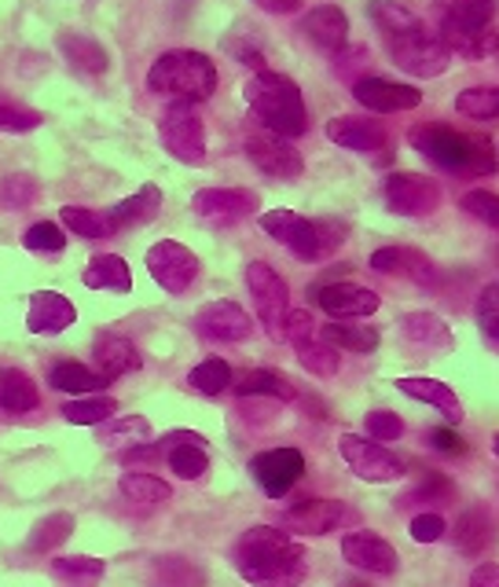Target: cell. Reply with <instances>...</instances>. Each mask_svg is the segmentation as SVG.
Returning <instances> with one entry per match:
<instances>
[{
    "label": "cell",
    "instance_id": "cell-7",
    "mask_svg": "<svg viewBox=\"0 0 499 587\" xmlns=\"http://www.w3.org/2000/svg\"><path fill=\"white\" fill-rule=\"evenodd\" d=\"M382 41H385L390 60L412 77H440L452 66V52L426 22H418L415 30L396 33V38H382Z\"/></svg>",
    "mask_w": 499,
    "mask_h": 587
},
{
    "label": "cell",
    "instance_id": "cell-51",
    "mask_svg": "<svg viewBox=\"0 0 499 587\" xmlns=\"http://www.w3.org/2000/svg\"><path fill=\"white\" fill-rule=\"evenodd\" d=\"M364 430H368V437H371V441H379V444H390V441H396V437L404 433V422H401V416H393V411H385V408H374V411H368V419H364Z\"/></svg>",
    "mask_w": 499,
    "mask_h": 587
},
{
    "label": "cell",
    "instance_id": "cell-18",
    "mask_svg": "<svg viewBox=\"0 0 499 587\" xmlns=\"http://www.w3.org/2000/svg\"><path fill=\"white\" fill-rule=\"evenodd\" d=\"M312 297H316V305L335 319H364V316L379 313V305H382V297L360 283H327L320 291L312 286Z\"/></svg>",
    "mask_w": 499,
    "mask_h": 587
},
{
    "label": "cell",
    "instance_id": "cell-33",
    "mask_svg": "<svg viewBox=\"0 0 499 587\" xmlns=\"http://www.w3.org/2000/svg\"><path fill=\"white\" fill-rule=\"evenodd\" d=\"M401 335L418 349H452V331L434 313H407L401 316Z\"/></svg>",
    "mask_w": 499,
    "mask_h": 587
},
{
    "label": "cell",
    "instance_id": "cell-49",
    "mask_svg": "<svg viewBox=\"0 0 499 587\" xmlns=\"http://www.w3.org/2000/svg\"><path fill=\"white\" fill-rule=\"evenodd\" d=\"M224 49H229L240 63L254 66V71H265V52H261V41L250 33V27H240L232 38H224Z\"/></svg>",
    "mask_w": 499,
    "mask_h": 587
},
{
    "label": "cell",
    "instance_id": "cell-17",
    "mask_svg": "<svg viewBox=\"0 0 499 587\" xmlns=\"http://www.w3.org/2000/svg\"><path fill=\"white\" fill-rule=\"evenodd\" d=\"M346 517H349V511L342 500H316L312 496V500L294 503L290 511L279 517V525L287 528L290 536H327V533H335Z\"/></svg>",
    "mask_w": 499,
    "mask_h": 587
},
{
    "label": "cell",
    "instance_id": "cell-50",
    "mask_svg": "<svg viewBox=\"0 0 499 587\" xmlns=\"http://www.w3.org/2000/svg\"><path fill=\"white\" fill-rule=\"evenodd\" d=\"M22 247L33 250V253H60L66 247V235H63L60 224L41 221V224L26 228V235H22Z\"/></svg>",
    "mask_w": 499,
    "mask_h": 587
},
{
    "label": "cell",
    "instance_id": "cell-25",
    "mask_svg": "<svg viewBox=\"0 0 499 587\" xmlns=\"http://www.w3.org/2000/svg\"><path fill=\"white\" fill-rule=\"evenodd\" d=\"M298 30L309 38V44H316V49L327 55H338L349 41V19L338 4H320V8L305 11Z\"/></svg>",
    "mask_w": 499,
    "mask_h": 587
},
{
    "label": "cell",
    "instance_id": "cell-46",
    "mask_svg": "<svg viewBox=\"0 0 499 587\" xmlns=\"http://www.w3.org/2000/svg\"><path fill=\"white\" fill-rule=\"evenodd\" d=\"M63 224L71 228L74 235H82V239H107V235H115V224H110L107 213L82 210V206H63Z\"/></svg>",
    "mask_w": 499,
    "mask_h": 587
},
{
    "label": "cell",
    "instance_id": "cell-20",
    "mask_svg": "<svg viewBox=\"0 0 499 587\" xmlns=\"http://www.w3.org/2000/svg\"><path fill=\"white\" fill-rule=\"evenodd\" d=\"M195 331L210 342H246L254 335V319L235 302H210L195 313Z\"/></svg>",
    "mask_w": 499,
    "mask_h": 587
},
{
    "label": "cell",
    "instance_id": "cell-10",
    "mask_svg": "<svg viewBox=\"0 0 499 587\" xmlns=\"http://www.w3.org/2000/svg\"><path fill=\"white\" fill-rule=\"evenodd\" d=\"M338 452H342L346 467L353 470L360 481H368V485H390V481L404 478L401 459H396L385 444L371 441V437L346 433L342 441H338Z\"/></svg>",
    "mask_w": 499,
    "mask_h": 587
},
{
    "label": "cell",
    "instance_id": "cell-19",
    "mask_svg": "<svg viewBox=\"0 0 499 587\" xmlns=\"http://www.w3.org/2000/svg\"><path fill=\"white\" fill-rule=\"evenodd\" d=\"M353 99L371 114H396V111H415L423 103V92L404 82H390V77H360L353 85Z\"/></svg>",
    "mask_w": 499,
    "mask_h": 587
},
{
    "label": "cell",
    "instance_id": "cell-14",
    "mask_svg": "<svg viewBox=\"0 0 499 587\" xmlns=\"http://www.w3.org/2000/svg\"><path fill=\"white\" fill-rule=\"evenodd\" d=\"M257 195L246 188H202L191 199V210L202 224L210 228H232L257 213Z\"/></svg>",
    "mask_w": 499,
    "mask_h": 587
},
{
    "label": "cell",
    "instance_id": "cell-26",
    "mask_svg": "<svg viewBox=\"0 0 499 587\" xmlns=\"http://www.w3.org/2000/svg\"><path fill=\"white\" fill-rule=\"evenodd\" d=\"M396 389H401L404 397L423 400V405H429L434 411H440V416H445V422H448V426L463 422V405H459L456 389H452L448 382H440V378H426V375L396 378Z\"/></svg>",
    "mask_w": 499,
    "mask_h": 587
},
{
    "label": "cell",
    "instance_id": "cell-47",
    "mask_svg": "<svg viewBox=\"0 0 499 587\" xmlns=\"http://www.w3.org/2000/svg\"><path fill=\"white\" fill-rule=\"evenodd\" d=\"M41 111L26 107V103L11 99L0 92V133H33L41 129Z\"/></svg>",
    "mask_w": 499,
    "mask_h": 587
},
{
    "label": "cell",
    "instance_id": "cell-22",
    "mask_svg": "<svg viewBox=\"0 0 499 587\" xmlns=\"http://www.w3.org/2000/svg\"><path fill=\"white\" fill-rule=\"evenodd\" d=\"M77 324V308L66 294H55V291H38L30 297V308H26V331L30 335H63V331H71Z\"/></svg>",
    "mask_w": 499,
    "mask_h": 587
},
{
    "label": "cell",
    "instance_id": "cell-35",
    "mask_svg": "<svg viewBox=\"0 0 499 587\" xmlns=\"http://www.w3.org/2000/svg\"><path fill=\"white\" fill-rule=\"evenodd\" d=\"M49 382H52L55 389H63V394H74V397H93V394H99L104 386H110L104 375L93 371V367H85V364H77V360L55 364L52 375H49Z\"/></svg>",
    "mask_w": 499,
    "mask_h": 587
},
{
    "label": "cell",
    "instance_id": "cell-21",
    "mask_svg": "<svg viewBox=\"0 0 499 587\" xmlns=\"http://www.w3.org/2000/svg\"><path fill=\"white\" fill-rule=\"evenodd\" d=\"M342 558L349 562L353 569L360 573H371V577H393L396 573V551L390 539L364 533V528H357V533H349L342 539Z\"/></svg>",
    "mask_w": 499,
    "mask_h": 587
},
{
    "label": "cell",
    "instance_id": "cell-1",
    "mask_svg": "<svg viewBox=\"0 0 499 587\" xmlns=\"http://www.w3.org/2000/svg\"><path fill=\"white\" fill-rule=\"evenodd\" d=\"M232 566L250 587H298L309 577L305 547L276 525L246 528L232 544Z\"/></svg>",
    "mask_w": 499,
    "mask_h": 587
},
{
    "label": "cell",
    "instance_id": "cell-57",
    "mask_svg": "<svg viewBox=\"0 0 499 587\" xmlns=\"http://www.w3.org/2000/svg\"><path fill=\"white\" fill-rule=\"evenodd\" d=\"M33 195V184L26 180V177H15L4 188V202L11 206V210H22V206H26V199Z\"/></svg>",
    "mask_w": 499,
    "mask_h": 587
},
{
    "label": "cell",
    "instance_id": "cell-38",
    "mask_svg": "<svg viewBox=\"0 0 499 587\" xmlns=\"http://www.w3.org/2000/svg\"><path fill=\"white\" fill-rule=\"evenodd\" d=\"M107 562L104 558H88V555H63L52 558V577H60L71 587H93L104 580Z\"/></svg>",
    "mask_w": 499,
    "mask_h": 587
},
{
    "label": "cell",
    "instance_id": "cell-53",
    "mask_svg": "<svg viewBox=\"0 0 499 587\" xmlns=\"http://www.w3.org/2000/svg\"><path fill=\"white\" fill-rule=\"evenodd\" d=\"M407 533H412V539L415 544H434V539H440L448 533V525H445V517L440 514H415L412 517V528H407Z\"/></svg>",
    "mask_w": 499,
    "mask_h": 587
},
{
    "label": "cell",
    "instance_id": "cell-8",
    "mask_svg": "<svg viewBox=\"0 0 499 587\" xmlns=\"http://www.w3.org/2000/svg\"><path fill=\"white\" fill-rule=\"evenodd\" d=\"M246 286L250 297L257 305V319L265 327V335L272 342H283V331H287V316H290V291L287 280L265 261H250L246 264Z\"/></svg>",
    "mask_w": 499,
    "mask_h": 587
},
{
    "label": "cell",
    "instance_id": "cell-43",
    "mask_svg": "<svg viewBox=\"0 0 499 587\" xmlns=\"http://www.w3.org/2000/svg\"><path fill=\"white\" fill-rule=\"evenodd\" d=\"M118 489H121L125 500L140 503V506H158V503L173 500V489H169L166 481L155 478V474H125L118 481Z\"/></svg>",
    "mask_w": 499,
    "mask_h": 587
},
{
    "label": "cell",
    "instance_id": "cell-58",
    "mask_svg": "<svg viewBox=\"0 0 499 587\" xmlns=\"http://www.w3.org/2000/svg\"><path fill=\"white\" fill-rule=\"evenodd\" d=\"M470 587H499V566L496 562H485L470 573Z\"/></svg>",
    "mask_w": 499,
    "mask_h": 587
},
{
    "label": "cell",
    "instance_id": "cell-52",
    "mask_svg": "<svg viewBox=\"0 0 499 587\" xmlns=\"http://www.w3.org/2000/svg\"><path fill=\"white\" fill-rule=\"evenodd\" d=\"M474 316H478V327L489 338H499V283H489L478 294V305H474Z\"/></svg>",
    "mask_w": 499,
    "mask_h": 587
},
{
    "label": "cell",
    "instance_id": "cell-13",
    "mask_svg": "<svg viewBox=\"0 0 499 587\" xmlns=\"http://www.w3.org/2000/svg\"><path fill=\"white\" fill-rule=\"evenodd\" d=\"M199 258L191 253L184 243H173V239H162L147 250V272L151 280L162 286L166 294H184L191 283L199 280Z\"/></svg>",
    "mask_w": 499,
    "mask_h": 587
},
{
    "label": "cell",
    "instance_id": "cell-59",
    "mask_svg": "<svg viewBox=\"0 0 499 587\" xmlns=\"http://www.w3.org/2000/svg\"><path fill=\"white\" fill-rule=\"evenodd\" d=\"M261 11H268V15H290V11L301 8V0H254Z\"/></svg>",
    "mask_w": 499,
    "mask_h": 587
},
{
    "label": "cell",
    "instance_id": "cell-6",
    "mask_svg": "<svg viewBox=\"0 0 499 587\" xmlns=\"http://www.w3.org/2000/svg\"><path fill=\"white\" fill-rule=\"evenodd\" d=\"M147 88L173 103H202L217 88V66H213L210 55L191 49L162 52L147 71Z\"/></svg>",
    "mask_w": 499,
    "mask_h": 587
},
{
    "label": "cell",
    "instance_id": "cell-45",
    "mask_svg": "<svg viewBox=\"0 0 499 587\" xmlns=\"http://www.w3.org/2000/svg\"><path fill=\"white\" fill-rule=\"evenodd\" d=\"M232 382H235L232 367L224 360H217V356H210V360H202L199 367H191V375H188V386L195 389V394H202V397H217Z\"/></svg>",
    "mask_w": 499,
    "mask_h": 587
},
{
    "label": "cell",
    "instance_id": "cell-40",
    "mask_svg": "<svg viewBox=\"0 0 499 587\" xmlns=\"http://www.w3.org/2000/svg\"><path fill=\"white\" fill-rule=\"evenodd\" d=\"M368 15H371L374 27H379L382 38H396V33L415 30L418 22H423L412 8L396 4V0H371V4H368Z\"/></svg>",
    "mask_w": 499,
    "mask_h": 587
},
{
    "label": "cell",
    "instance_id": "cell-56",
    "mask_svg": "<svg viewBox=\"0 0 499 587\" xmlns=\"http://www.w3.org/2000/svg\"><path fill=\"white\" fill-rule=\"evenodd\" d=\"M429 444H434L437 452H445V455H463V452H467V441H463L452 426H440V430L429 433Z\"/></svg>",
    "mask_w": 499,
    "mask_h": 587
},
{
    "label": "cell",
    "instance_id": "cell-55",
    "mask_svg": "<svg viewBox=\"0 0 499 587\" xmlns=\"http://www.w3.org/2000/svg\"><path fill=\"white\" fill-rule=\"evenodd\" d=\"M426 500H437V503H448L452 500V485L445 478H426L423 485H418L412 496H407L404 503H426Z\"/></svg>",
    "mask_w": 499,
    "mask_h": 587
},
{
    "label": "cell",
    "instance_id": "cell-29",
    "mask_svg": "<svg viewBox=\"0 0 499 587\" xmlns=\"http://www.w3.org/2000/svg\"><path fill=\"white\" fill-rule=\"evenodd\" d=\"M93 356H96V371L107 378V382H115V378L129 375L140 367V353H136V345L129 338L115 335V331H104V335H96L93 342Z\"/></svg>",
    "mask_w": 499,
    "mask_h": 587
},
{
    "label": "cell",
    "instance_id": "cell-24",
    "mask_svg": "<svg viewBox=\"0 0 499 587\" xmlns=\"http://www.w3.org/2000/svg\"><path fill=\"white\" fill-rule=\"evenodd\" d=\"M327 140L346 147V151H357V155H379L385 144H390V136L374 118H357V114H342V118H331L327 122Z\"/></svg>",
    "mask_w": 499,
    "mask_h": 587
},
{
    "label": "cell",
    "instance_id": "cell-2",
    "mask_svg": "<svg viewBox=\"0 0 499 587\" xmlns=\"http://www.w3.org/2000/svg\"><path fill=\"white\" fill-rule=\"evenodd\" d=\"M407 140H412V147L426 163H434L445 172H459V177H489L499 166V155L492 151V144L485 140V136L459 133L440 122L415 125V129L407 133Z\"/></svg>",
    "mask_w": 499,
    "mask_h": 587
},
{
    "label": "cell",
    "instance_id": "cell-34",
    "mask_svg": "<svg viewBox=\"0 0 499 587\" xmlns=\"http://www.w3.org/2000/svg\"><path fill=\"white\" fill-rule=\"evenodd\" d=\"M496 539V525L492 517L481 511V506H470V511L459 514L456 522V547L463 555H485Z\"/></svg>",
    "mask_w": 499,
    "mask_h": 587
},
{
    "label": "cell",
    "instance_id": "cell-36",
    "mask_svg": "<svg viewBox=\"0 0 499 587\" xmlns=\"http://www.w3.org/2000/svg\"><path fill=\"white\" fill-rule=\"evenodd\" d=\"M71 536H74V514L55 511L33 525V533L26 536V551H33V555H52V551H60Z\"/></svg>",
    "mask_w": 499,
    "mask_h": 587
},
{
    "label": "cell",
    "instance_id": "cell-54",
    "mask_svg": "<svg viewBox=\"0 0 499 587\" xmlns=\"http://www.w3.org/2000/svg\"><path fill=\"white\" fill-rule=\"evenodd\" d=\"M195 566L184 558H162L158 562V577H162V587H202V584H184V577H195Z\"/></svg>",
    "mask_w": 499,
    "mask_h": 587
},
{
    "label": "cell",
    "instance_id": "cell-39",
    "mask_svg": "<svg viewBox=\"0 0 499 587\" xmlns=\"http://www.w3.org/2000/svg\"><path fill=\"white\" fill-rule=\"evenodd\" d=\"M320 335L323 342H331L338 353H374L382 342L379 331L368 324H327Z\"/></svg>",
    "mask_w": 499,
    "mask_h": 587
},
{
    "label": "cell",
    "instance_id": "cell-16",
    "mask_svg": "<svg viewBox=\"0 0 499 587\" xmlns=\"http://www.w3.org/2000/svg\"><path fill=\"white\" fill-rule=\"evenodd\" d=\"M250 474H254L257 485L265 489L268 500H283L301 481L305 455L298 452V448H272V452H261L250 459Z\"/></svg>",
    "mask_w": 499,
    "mask_h": 587
},
{
    "label": "cell",
    "instance_id": "cell-27",
    "mask_svg": "<svg viewBox=\"0 0 499 587\" xmlns=\"http://www.w3.org/2000/svg\"><path fill=\"white\" fill-rule=\"evenodd\" d=\"M371 269L382 272V275H407V280H415V283H423V286L434 283V275H437L434 261H429L426 253L407 250V247H382V250H374L371 253Z\"/></svg>",
    "mask_w": 499,
    "mask_h": 587
},
{
    "label": "cell",
    "instance_id": "cell-11",
    "mask_svg": "<svg viewBox=\"0 0 499 587\" xmlns=\"http://www.w3.org/2000/svg\"><path fill=\"white\" fill-rule=\"evenodd\" d=\"M283 342L294 345L298 353V364L316 378H331L338 375V364H342V353L335 349L331 342H323V335L316 331L312 316L298 308V313L287 316V331H283Z\"/></svg>",
    "mask_w": 499,
    "mask_h": 587
},
{
    "label": "cell",
    "instance_id": "cell-9",
    "mask_svg": "<svg viewBox=\"0 0 499 587\" xmlns=\"http://www.w3.org/2000/svg\"><path fill=\"white\" fill-rule=\"evenodd\" d=\"M158 140L177 163L202 166L206 163V125H202L195 103H169L158 122Z\"/></svg>",
    "mask_w": 499,
    "mask_h": 587
},
{
    "label": "cell",
    "instance_id": "cell-28",
    "mask_svg": "<svg viewBox=\"0 0 499 587\" xmlns=\"http://www.w3.org/2000/svg\"><path fill=\"white\" fill-rule=\"evenodd\" d=\"M55 49L66 63L74 66V71L82 74H107L110 66V55L99 41H93L88 33H77V30H60L55 33Z\"/></svg>",
    "mask_w": 499,
    "mask_h": 587
},
{
    "label": "cell",
    "instance_id": "cell-44",
    "mask_svg": "<svg viewBox=\"0 0 499 587\" xmlns=\"http://www.w3.org/2000/svg\"><path fill=\"white\" fill-rule=\"evenodd\" d=\"M118 411V400L115 397H82V400H71V405H63V419L74 422V426H99L107 419H115Z\"/></svg>",
    "mask_w": 499,
    "mask_h": 587
},
{
    "label": "cell",
    "instance_id": "cell-37",
    "mask_svg": "<svg viewBox=\"0 0 499 587\" xmlns=\"http://www.w3.org/2000/svg\"><path fill=\"white\" fill-rule=\"evenodd\" d=\"M240 397H276V400H294L298 389L283 371H272V367H257V371H246L240 382H232Z\"/></svg>",
    "mask_w": 499,
    "mask_h": 587
},
{
    "label": "cell",
    "instance_id": "cell-63",
    "mask_svg": "<svg viewBox=\"0 0 499 587\" xmlns=\"http://www.w3.org/2000/svg\"><path fill=\"white\" fill-rule=\"evenodd\" d=\"M496 264H499V247H496Z\"/></svg>",
    "mask_w": 499,
    "mask_h": 587
},
{
    "label": "cell",
    "instance_id": "cell-3",
    "mask_svg": "<svg viewBox=\"0 0 499 587\" xmlns=\"http://www.w3.org/2000/svg\"><path fill=\"white\" fill-rule=\"evenodd\" d=\"M243 99L268 133L298 140V136H305V129H309V114H305L301 88L294 85L287 74L257 71L243 85Z\"/></svg>",
    "mask_w": 499,
    "mask_h": 587
},
{
    "label": "cell",
    "instance_id": "cell-31",
    "mask_svg": "<svg viewBox=\"0 0 499 587\" xmlns=\"http://www.w3.org/2000/svg\"><path fill=\"white\" fill-rule=\"evenodd\" d=\"M82 283L88 286V291L129 294L132 291V272L118 253H99V258L88 261V269L82 272Z\"/></svg>",
    "mask_w": 499,
    "mask_h": 587
},
{
    "label": "cell",
    "instance_id": "cell-42",
    "mask_svg": "<svg viewBox=\"0 0 499 587\" xmlns=\"http://www.w3.org/2000/svg\"><path fill=\"white\" fill-rule=\"evenodd\" d=\"M99 441L110 444V448H136L144 441H151V422H147L144 416H125V419H107L99 422Z\"/></svg>",
    "mask_w": 499,
    "mask_h": 587
},
{
    "label": "cell",
    "instance_id": "cell-30",
    "mask_svg": "<svg viewBox=\"0 0 499 587\" xmlns=\"http://www.w3.org/2000/svg\"><path fill=\"white\" fill-rule=\"evenodd\" d=\"M158 213H162V191H158L155 184H144V188L136 191V195H129V199H121L118 206H110V210H107L110 224H115V232L151 224Z\"/></svg>",
    "mask_w": 499,
    "mask_h": 587
},
{
    "label": "cell",
    "instance_id": "cell-60",
    "mask_svg": "<svg viewBox=\"0 0 499 587\" xmlns=\"http://www.w3.org/2000/svg\"><path fill=\"white\" fill-rule=\"evenodd\" d=\"M342 587H371V584H364V580H346Z\"/></svg>",
    "mask_w": 499,
    "mask_h": 587
},
{
    "label": "cell",
    "instance_id": "cell-12",
    "mask_svg": "<svg viewBox=\"0 0 499 587\" xmlns=\"http://www.w3.org/2000/svg\"><path fill=\"white\" fill-rule=\"evenodd\" d=\"M382 202L396 217H429L440 206V188L423 172H390L382 180Z\"/></svg>",
    "mask_w": 499,
    "mask_h": 587
},
{
    "label": "cell",
    "instance_id": "cell-61",
    "mask_svg": "<svg viewBox=\"0 0 499 587\" xmlns=\"http://www.w3.org/2000/svg\"><path fill=\"white\" fill-rule=\"evenodd\" d=\"M492 55H496V63H499V33H496V44H492Z\"/></svg>",
    "mask_w": 499,
    "mask_h": 587
},
{
    "label": "cell",
    "instance_id": "cell-5",
    "mask_svg": "<svg viewBox=\"0 0 499 587\" xmlns=\"http://www.w3.org/2000/svg\"><path fill=\"white\" fill-rule=\"evenodd\" d=\"M496 0H437V38L463 60H485L496 44Z\"/></svg>",
    "mask_w": 499,
    "mask_h": 587
},
{
    "label": "cell",
    "instance_id": "cell-32",
    "mask_svg": "<svg viewBox=\"0 0 499 587\" xmlns=\"http://www.w3.org/2000/svg\"><path fill=\"white\" fill-rule=\"evenodd\" d=\"M38 405L41 397L33 378L26 371H19V367H4L0 371V416H26Z\"/></svg>",
    "mask_w": 499,
    "mask_h": 587
},
{
    "label": "cell",
    "instance_id": "cell-48",
    "mask_svg": "<svg viewBox=\"0 0 499 587\" xmlns=\"http://www.w3.org/2000/svg\"><path fill=\"white\" fill-rule=\"evenodd\" d=\"M459 210L470 213L474 221H481V224H489V228H499V195H492V191H481V188L467 191L459 199Z\"/></svg>",
    "mask_w": 499,
    "mask_h": 587
},
{
    "label": "cell",
    "instance_id": "cell-23",
    "mask_svg": "<svg viewBox=\"0 0 499 587\" xmlns=\"http://www.w3.org/2000/svg\"><path fill=\"white\" fill-rule=\"evenodd\" d=\"M162 452H166L169 470H173L177 478H184V481H199L210 470V452H206V444H202V433H195V430L166 433L162 437Z\"/></svg>",
    "mask_w": 499,
    "mask_h": 587
},
{
    "label": "cell",
    "instance_id": "cell-4",
    "mask_svg": "<svg viewBox=\"0 0 499 587\" xmlns=\"http://www.w3.org/2000/svg\"><path fill=\"white\" fill-rule=\"evenodd\" d=\"M257 224H261V232L272 235L276 243H283L294 258H301V261L331 258V253L349 239V224L338 221V217L309 221V217H301L294 210H268L257 217Z\"/></svg>",
    "mask_w": 499,
    "mask_h": 587
},
{
    "label": "cell",
    "instance_id": "cell-15",
    "mask_svg": "<svg viewBox=\"0 0 499 587\" xmlns=\"http://www.w3.org/2000/svg\"><path fill=\"white\" fill-rule=\"evenodd\" d=\"M246 158L272 180H298L305 172V158L287 136L276 133H250L246 136Z\"/></svg>",
    "mask_w": 499,
    "mask_h": 587
},
{
    "label": "cell",
    "instance_id": "cell-41",
    "mask_svg": "<svg viewBox=\"0 0 499 587\" xmlns=\"http://www.w3.org/2000/svg\"><path fill=\"white\" fill-rule=\"evenodd\" d=\"M456 111L474 122H496L499 118V85H474L456 96Z\"/></svg>",
    "mask_w": 499,
    "mask_h": 587
},
{
    "label": "cell",
    "instance_id": "cell-62",
    "mask_svg": "<svg viewBox=\"0 0 499 587\" xmlns=\"http://www.w3.org/2000/svg\"><path fill=\"white\" fill-rule=\"evenodd\" d=\"M492 448H496V455H499V433H496V441H492Z\"/></svg>",
    "mask_w": 499,
    "mask_h": 587
}]
</instances>
